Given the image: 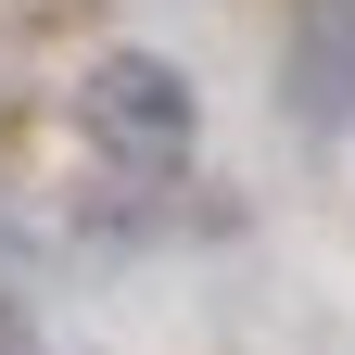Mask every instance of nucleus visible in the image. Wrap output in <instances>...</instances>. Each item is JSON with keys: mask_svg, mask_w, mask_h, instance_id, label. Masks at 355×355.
I'll use <instances>...</instances> for the list:
<instances>
[{"mask_svg": "<svg viewBox=\"0 0 355 355\" xmlns=\"http://www.w3.org/2000/svg\"><path fill=\"white\" fill-rule=\"evenodd\" d=\"M76 127H89V153L114 178H178L191 140H203V102H191V76L165 51H102L76 76Z\"/></svg>", "mask_w": 355, "mask_h": 355, "instance_id": "nucleus-1", "label": "nucleus"}, {"mask_svg": "<svg viewBox=\"0 0 355 355\" xmlns=\"http://www.w3.org/2000/svg\"><path fill=\"white\" fill-rule=\"evenodd\" d=\"M279 76H292V114L304 127H355V0H292Z\"/></svg>", "mask_w": 355, "mask_h": 355, "instance_id": "nucleus-2", "label": "nucleus"}]
</instances>
